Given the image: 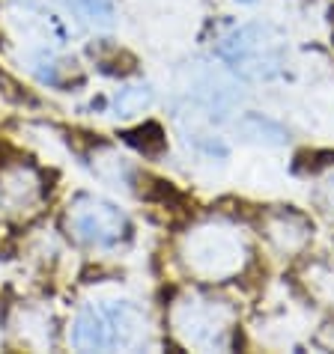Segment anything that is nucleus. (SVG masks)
Instances as JSON below:
<instances>
[{
    "label": "nucleus",
    "mask_w": 334,
    "mask_h": 354,
    "mask_svg": "<svg viewBox=\"0 0 334 354\" xmlns=\"http://www.w3.org/2000/svg\"><path fill=\"white\" fill-rule=\"evenodd\" d=\"M179 259L191 277L224 283L248 268L251 248L245 235L230 223H200L182 239Z\"/></svg>",
    "instance_id": "f257e3e1"
},
{
    "label": "nucleus",
    "mask_w": 334,
    "mask_h": 354,
    "mask_svg": "<svg viewBox=\"0 0 334 354\" xmlns=\"http://www.w3.org/2000/svg\"><path fill=\"white\" fill-rule=\"evenodd\" d=\"M78 351H132L146 342V316L129 301L87 304L69 333Z\"/></svg>",
    "instance_id": "f03ea898"
},
{
    "label": "nucleus",
    "mask_w": 334,
    "mask_h": 354,
    "mask_svg": "<svg viewBox=\"0 0 334 354\" xmlns=\"http://www.w3.org/2000/svg\"><path fill=\"white\" fill-rule=\"evenodd\" d=\"M236 310L221 298L185 292L170 304V330L179 346L194 351H227L233 342Z\"/></svg>",
    "instance_id": "7ed1b4c3"
},
{
    "label": "nucleus",
    "mask_w": 334,
    "mask_h": 354,
    "mask_svg": "<svg viewBox=\"0 0 334 354\" xmlns=\"http://www.w3.org/2000/svg\"><path fill=\"white\" fill-rule=\"evenodd\" d=\"M218 54L236 75L248 81H272L287 66V42L269 24H242L221 36Z\"/></svg>",
    "instance_id": "20e7f679"
},
{
    "label": "nucleus",
    "mask_w": 334,
    "mask_h": 354,
    "mask_svg": "<svg viewBox=\"0 0 334 354\" xmlns=\"http://www.w3.org/2000/svg\"><path fill=\"white\" fill-rule=\"evenodd\" d=\"M66 226L78 241L93 248H114L129 235V218L99 196H78L66 212Z\"/></svg>",
    "instance_id": "39448f33"
},
{
    "label": "nucleus",
    "mask_w": 334,
    "mask_h": 354,
    "mask_svg": "<svg viewBox=\"0 0 334 354\" xmlns=\"http://www.w3.org/2000/svg\"><path fill=\"white\" fill-rule=\"evenodd\" d=\"M263 235H266V241L272 244L274 253H281V257H299L310 244L313 226L299 212L278 209L263 218Z\"/></svg>",
    "instance_id": "423d86ee"
},
{
    "label": "nucleus",
    "mask_w": 334,
    "mask_h": 354,
    "mask_svg": "<svg viewBox=\"0 0 334 354\" xmlns=\"http://www.w3.org/2000/svg\"><path fill=\"white\" fill-rule=\"evenodd\" d=\"M0 185H3L6 200L18 205V209L33 205L36 200H42V194H45L42 176H39V170L30 164H6L3 173H0Z\"/></svg>",
    "instance_id": "0eeeda50"
},
{
    "label": "nucleus",
    "mask_w": 334,
    "mask_h": 354,
    "mask_svg": "<svg viewBox=\"0 0 334 354\" xmlns=\"http://www.w3.org/2000/svg\"><path fill=\"white\" fill-rule=\"evenodd\" d=\"M155 102V93L150 84H132V86H123L120 93L114 95V116L116 120H129V116L143 113L146 107H152Z\"/></svg>",
    "instance_id": "6e6552de"
},
{
    "label": "nucleus",
    "mask_w": 334,
    "mask_h": 354,
    "mask_svg": "<svg viewBox=\"0 0 334 354\" xmlns=\"http://www.w3.org/2000/svg\"><path fill=\"white\" fill-rule=\"evenodd\" d=\"M66 3L87 27H93V30H111L116 21L111 0H66Z\"/></svg>",
    "instance_id": "1a4fd4ad"
},
{
    "label": "nucleus",
    "mask_w": 334,
    "mask_h": 354,
    "mask_svg": "<svg viewBox=\"0 0 334 354\" xmlns=\"http://www.w3.org/2000/svg\"><path fill=\"white\" fill-rule=\"evenodd\" d=\"M304 286L322 304H334V262H313L304 271Z\"/></svg>",
    "instance_id": "9d476101"
},
{
    "label": "nucleus",
    "mask_w": 334,
    "mask_h": 354,
    "mask_svg": "<svg viewBox=\"0 0 334 354\" xmlns=\"http://www.w3.org/2000/svg\"><path fill=\"white\" fill-rule=\"evenodd\" d=\"M123 137H125V143L134 146V149L143 155H155L164 149V131L159 122H143V125H137V129L125 131Z\"/></svg>",
    "instance_id": "9b49d317"
},
{
    "label": "nucleus",
    "mask_w": 334,
    "mask_h": 354,
    "mask_svg": "<svg viewBox=\"0 0 334 354\" xmlns=\"http://www.w3.org/2000/svg\"><path fill=\"white\" fill-rule=\"evenodd\" d=\"M239 129L251 137V140H266V143H283V129H278L274 122L263 120V116H245L239 122Z\"/></svg>",
    "instance_id": "f8f14e48"
},
{
    "label": "nucleus",
    "mask_w": 334,
    "mask_h": 354,
    "mask_svg": "<svg viewBox=\"0 0 334 354\" xmlns=\"http://www.w3.org/2000/svg\"><path fill=\"white\" fill-rule=\"evenodd\" d=\"M322 200H326V205H328V212L334 214V176L326 182V194H322Z\"/></svg>",
    "instance_id": "ddd939ff"
},
{
    "label": "nucleus",
    "mask_w": 334,
    "mask_h": 354,
    "mask_svg": "<svg viewBox=\"0 0 334 354\" xmlns=\"http://www.w3.org/2000/svg\"><path fill=\"white\" fill-rule=\"evenodd\" d=\"M3 167H6V161H3V155H0V173H3Z\"/></svg>",
    "instance_id": "4468645a"
},
{
    "label": "nucleus",
    "mask_w": 334,
    "mask_h": 354,
    "mask_svg": "<svg viewBox=\"0 0 334 354\" xmlns=\"http://www.w3.org/2000/svg\"><path fill=\"white\" fill-rule=\"evenodd\" d=\"M242 3H251V0H242Z\"/></svg>",
    "instance_id": "2eb2a0df"
}]
</instances>
